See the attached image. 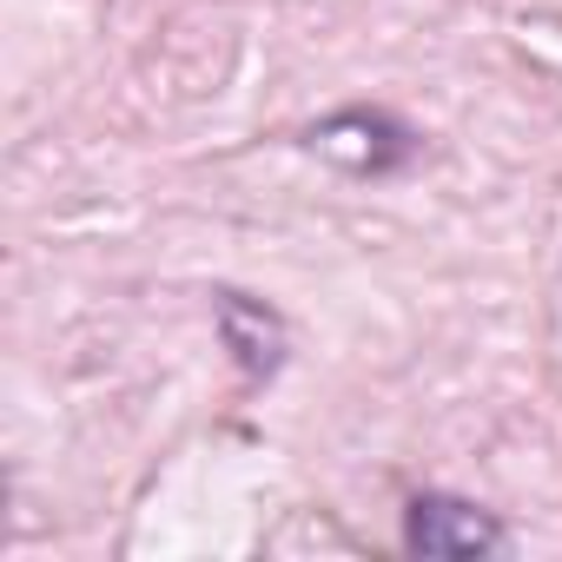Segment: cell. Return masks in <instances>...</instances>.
Segmentation results:
<instances>
[{"label": "cell", "mask_w": 562, "mask_h": 562, "mask_svg": "<svg viewBox=\"0 0 562 562\" xmlns=\"http://www.w3.org/2000/svg\"><path fill=\"white\" fill-rule=\"evenodd\" d=\"M218 331H225L232 358L245 364V378H271L278 364H285V325H278V312H265L245 292L218 299Z\"/></svg>", "instance_id": "2"}, {"label": "cell", "mask_w": 562, "mask_h": 562, "mask_svg": "<svg viewBox=\"0 0 562 562\" xmlns=\"http://www.w3.org/2000/svg\"><path fill=\"white\" fill-rule=\"evenodd\" d=\"M404 555H424V562H470V555H509V529L463 503V496H443V490H424L404 503Z\"/></svg>", "instance_id": "1"}]
</instances>
